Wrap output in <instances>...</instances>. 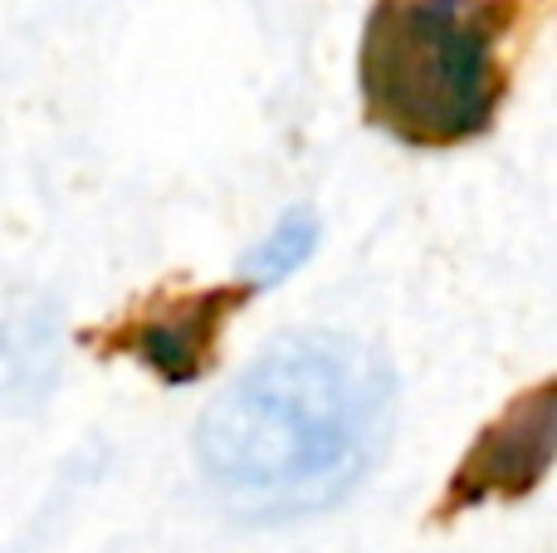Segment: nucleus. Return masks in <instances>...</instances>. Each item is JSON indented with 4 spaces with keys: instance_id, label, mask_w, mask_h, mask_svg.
Segmentation results:
<instances>
[{
    "instance_id": "nucleus-2",
    "label": "nucleus",
    "mask_w": 557,
    "mask_h": 553,
    "mask_svg": "<svg viewBox=\"0 0 557 553\" xmlns=\"http://www.w3.org/2000/svg\"><path fill=\"white\" fill-rule=\"evenodd\" d=\"M504 0H376L357 45L367 123L425 152L490 133L504 103Z\"/></svg>"
},
{
    "instance_id": "nucleus-3",
    "label": "nucleus",
    "mask_w": 557,
    "mask_h": 553,
    "mask_svg": "<svg viewBox=\"0 0 557 553\" xmlns=\"http://www.w3.org/2000/svg\"><path fill=\"white\" fill-rule=\"evenodd\" d=\"M557 460V378L519 392L460 456L445 486L441 515H465L490 500H523Z\"/></svg>"
},
{
    "instance_id": "nucleus-5",
    "label": "nucleus",
    "mask_w": 557,
    "mask_h": 553,
    "mask_svg": "<svg viewBox=\"0 0 557 553\" xmlns=\"http://www.w3.org/2000/svg\"><path fill=\"white\" fill-rule=\"evenodd\" d=\"M313 250H318V216L298 206V211L278 216L274 231L264 235L250 255H245L240 280L250 284V290H270V284L288 280L298 265H308V255Z\"/></svg>"
},
{
    "instance_id": "nucleus-1",
    "label": "nucleus",
    "mask_w": 557,
    "mask_h": 553,
    "mask_svg": "<svg viewBox=\"0 0 557 553\" xmlns=\"http://www.w3.org/2000/svg\"><path fill=\"white\" fill-rule=\"evenodd\" d=\"M392 392V368L367 343L284 333L206 407L196 456L245 515H308L357 486Z\"/></svg>"
},
{
    "instance_id": "nucleus-4",
    "label": "nucleus",
    "mask_w": 557,
    "mask_h": 553,
    "mask_svg": "<svg viewBox=\"0 0 557 553\" xmlns=\"http://www.w3.org/2000/svg\"><path fill=\"white\" fill-rule=\"evenodd\" d=\"M250 284H211V290H182V294H157L152 304L133 309L127 319L108 323L103 333H94V343H103L108 353H127L147 372L166 382V388H191L211 372L215 343L221 329L231 323V314L250 299Z\"/></svg>"
}]
</instances>
